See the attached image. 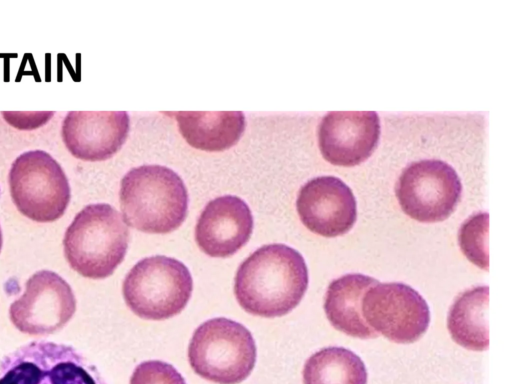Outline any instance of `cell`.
<instances>
[{
  "label": "cell",
  "instance_id": "obj_3",
  "mask_svg": "<svg viewBox=\"0 0 512 384\" xmlns=\"http://www.w3.org/2000/svg\"><path fill=\"white\" fill-rule=\"evenodd\" d=\"M129 229L122 215L106 203L89 204L76 214L64 239L70 267L83 277L103 279L123 261Z\"/></svg>",
  "mask_w": 512,
  "mask_h": 384
},
{
  "label": "cell",
  "instance_id": "obj_21",
  "mask_svg": "<svg viewBox=\"0 0 512 384\" xmlns=\"http://www.w3.org/2000/svg\"><path fill=\"white\" fill-rule=\"evenodd\" d=\"M2 232H1V228H0V251H1V248H2Z\"/></svg>",
  "mask_w": 512,
  "mask_h": 384
},
{
  "label": "cell",
  "instance_id": "obj_11",
  "mask_svg": "<svg viewBox=\"0 0 512 384\" xmlns=\"http://www.w3.org/2000/svg\"><path fill=\"white\" fill-rule=\"evenodd\" d=\"M296 207L305 227L323 237L347 233L357 218L352 190L334 176H320L305 183L298 193Z\"/></svg>",
  "mask_w": 512,
  "mask_h": 384
},
{
  "label": "cell",
  "instance_id": "obj_16",
  "mask_svg": "<svg viewBox=\"0 0 512 384\" xmlns=\"http://www.w3.org/2000/svg\"><path fill=\"white\" fill-rule=\"evenodd\" d=\"M173 115L186 142L204 151H222L232 147L245 129L241 111L166 112Z\"/></svg>",
  "mask_w": 512,
  "mask_h": 384
},
{
  "label": "cell",
  "instance_id": "obj_6",
  "mask_svg": "<svg viewBox=\"0 0 512 384\" xmlns=\"http://www.w3.org/2000/svg\"><path fill=\"white\" fill-rule=\"evenodd\" d=\"M0 384H106L74 347L32 341L0 359Z\"/></svg>",
  "mask_w": 512,
  "mask_h": 384
},
{
  "label": "cell",
  "instance_id": "obj_12",
  "mask_svg": "<svg viewBox=\"0 0 512 384\" xmlns=\"http://www.w3.org/2000/svg\"><path fill=\"white\" fill-rule=\"evenodd\" d=\"M380 136V120L374 111L330 112L318 128L323 157L338 166H355L374 151Z\"/></svg>",
  "mask_w": 512,
  "mask_h": 384
},
{
  "label": "cell",
  "instance_id": "obj_4",
  "mask_svg": "<svg viewBox=\"0 0 512 384\" xmlns=\"http://www.w3.org/2000/svg\"><path fill=\"white\" fill-rule=\"evenodd\" d=\"M257 350L251 332L241 323L214 318L193 333L188 359L193 371L217 384H239L252 372Z\"/></svg>",
  "mask_w": 512,
  "mask_h": 384
},
{
  "label": "cell",
  "instance_id": "obj_13",
  "mask_svg": "<svg viewBox=\"0 0 512 384\" xmlns=\"http://www.w3.org/2000/svg\"><path fill=\"white\" fill-rule=\"evenodd\" d=\"M130 120L124 111H71L63 122L61 135L69 152L85 161H103L124 144Z\"/></svg>",
  "mask_w": 512,
  "mask_h": 384
},
{
  "label": "cell",
  "instance_id": "obj_19",
  "mask_svg": "<svg viewBox=\"0 0 512 384\" xmlns=\"http://www.w3.org/2000/svg\"><path fill=\"white\" fill-rule=\"evenodd\" d=\"M488 214L478 213L467 219L459 231V245L467 259L477 267L488 270Z\"/></svg>",
  "mask_w": 512,
  "mask_h": 384
},
{
  "label": "cell",
  "instance_id": "obj_9",
  "mask_svg": "<svg viewBox=\"0 0 512 384\" xmlns=\"http://www.w3.org/2000/svg\"><path fill=\"white\" fill-rule=\"evenodd\" d=\"M362 315L373 330L400 344L417 341L430 323L424 298L398 282L377 283L368 289L362 299Z\"/></svg>",
  "mask_w": 512,
  "mask_h": 384
},
{
  "label": "cell",
  "instance_id": "obj_8",
  "mask_svg": "<svg viewBox=\"0 0 512 384\" xmlns=\"http://www.w3.org/2000/svg\"><path fill=\"white\" fill-rule=\"evenodd\" d=\"M462 192L456 171L441 160H420L406 167L395 186L398 202L406 215L419 222L434 223L448 218Z\"/></svg>",
  "mask_w": 512,
  "mask_h": 384
},
{
  "label": "cell",
  "instance_id": "obj_5",
  "mask_svg": "<svg viewBox=\"0 0 512 384\" xmlns=\"http://www.w3.org/2000/svg\"><path fill=\"white\" fill-rule=\"evenodd\" d=\"M192 290L188 268L179 260L162 255L137 262L122 285L126 305L147 320H164L179 314Z\"/></svg>",
  "mask_w": 512,
  "mask_h": 384
},
{
  "label": "cell",
  "instance_id": "obj_15",
  "mask_svg": "<svg viewBox=\"0 0 512 384\" xmlns=\"http://www.w3.org/2000/svg\"><path fill=\"white\" fill-rule=\"evenodd\" d=\"M378 280L363 274H347L333 280L324 300L325 314L331 325L351 337L375 338L378 333L362 315V299Z\"/></svg>",
  "mask_w": 512,
  "mask_h": 384
},
{
  "label": "cell",
  "instance_id": "obj_17",
  "mask_svg": "<svg viewBox=\"0 0 512 384\" xmlns=\"http://www.w3.org/2000/svg\"><path fill=\"white\" fill-rule=\"evenodd\" d=\"M489 288L476 287L461 293L450 308L447 325L460 346L484 351L489 346L487 310Z\"/></svg>",
  "mask_w": 512,
  "mask_h": 384
},
{
  "label": "cell",
  "instance_id": "obj_7",
  "mask_svg": "<svg viewBox=\"0 0 512 384\" xmlns=\"http://www.w3.org/2000/svg\"><path fill=\"white\" fill-rule=\"evenodd\" d=\"M8 180L16 208L33 221L59 219L70 202L68 179L60 164L45 151L20 154L11 165Z\"/></svg>",
  "mask_w": 512,
  "mask_h": 384
},
{
  "label": "cell",
  "instance_id": "obj_18",
  "mask_svg": "<svg viewBox=\"0 0 512 384\" xmlns=\"http://www.w3.org/2000/svg\"><path fill=\"white\" fill-rule=\"evenodd\" d=\"M367 371L361 358L343 347L323 348L308 358L303 384H366Z\"/></svg>",
  "mask_w": 512,
  "mask_h": 384
},
{
  "label": "cell",
  "instance_id": "obj_10",
  "mask_svg": "<svg viewBox=\"0 0 512 384\" xmlns=\"http://www.w3.org/2000/svg\"><path fill=\"white\" fill-rule=\"evenodd\" d=\"M75 311L70 285L55 272L41 270L29 277L25 292L10 305L9 316L19 331L38 336L61 329Z\"/></svg>",
  "mask_w": 512,
  "mask_h": 384
},
{
  "label": "cell",
  "instance_id": "obj_14",
  "mask_svg": "<svg viewBox=\"0 0 512 384\" xmlns=\"http://www.w3.org/2000/svg\"><path fill=\"white\" fill-rule=\"evenodd\" d=\"M253 231V217L244 200L234 195L217 197L207 203L196 227L195 240L202 252L225 258L239 251Z\"/></svg>",
  "mask_w": 512,
  "mask_h": 384
},
{
  "label": "cell",
  "instance_id": "obj_20",
  "mask_svg": "<svg viewBox=\"0 0 512 384\" xmlns=\"http://www.w3.org/2000/svg\"><path fill=\"white\" fill-rule=\"evenodd\" d=\"M130 384H186L174 366L159 360L139 364L130 378Z\"/></svg>",
  "mask_w": 512,
  "mask_h": 384
},
{
  "label": "cell",
  "instance_id": "obj_2",
  "mask_svg": "<svg viewBox=\"0 0 512 384\" xmlns=\"http://www.w3.org/2000/svg\"><path fill=\"white\" fill-rule=\"evenodd\" d=\"M119 201L125 224L145 233H170L187 216L186 186L176 172L162 165L128 171L121 180Z\"/></svg>",
  "mask_w": 512,
  "mask_h": 384
},
{
  "label": "cell",
  "instance_id": "obj_1",
  "mask_svg": "<svg viewBox=\"0 0 512 384\" xmlns=\"http://www.w3.org/2000/svg\"><path fill=\"white\" fill-rule=\"evenodd\" d=\"M308 287L302 255L285 244H268L244 260L235 275L234 294L249 314L273 318L292 311Z\"/></svg>",
  "mask_w": 512,
  "mask_h": 384
}]
</instances>
